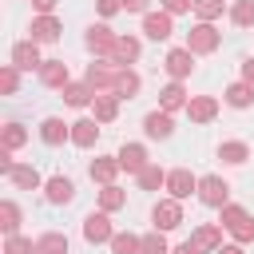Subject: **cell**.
I'll return each instance as SVG.
<instances>
[{"label":"cell","mask_w":254,"mask_h":254,"mask_svg":"<svg viewBox=\"0 0 254 254\" xmlns=\"http://www.w3.org/2000/svg\"><path fill=\"white\" fill-rule=\"evenodd\" d=\"M218 226H222V230H230L238 246L254 242V218H250V210H246V206H238V202H226V206L218 210Z\"/></svg>","instance_id":"obj_1"},{"label":"cell","mask_w":254,"mask_h":254,"mask_svg":"<svg viewBox=\"0 0 254 254\" xmlns=\"http://www.w3.org/2000/svg\"><path fill=\"white\" fill-rule=\"evenodd\" d=\"M119 64H111V60H95V64H87V75H83V83L95 91V95H111L115 91V79H119Z\"/></svg>","instance_id":"obj_2"},{"label":"cell","mask_w":254,"mask_h":254,"mask_svg":"<svg viewBox=\"0 0 254 254\" xmlns=\"http://www.w3.org/2000/svg\"><path fill=\"white\" fill-rule=\"evenodd\" d=\"M218 44H222V32L214 28V24H194L190 32H187V44L183 48H190L194 56H210V52H218Z\"/></svg>","instance_id":"obj_3"},{"label":"cell","mask_w":254,"mask_h":254,"mask_svg":"<svg viewBox=\"0 0 254 254\" xmlns=\"http://www.w3.org/2000/svg\"><path fill=\"white\" fill-rule=\"evenodd\" d=\"M198 202L222 210V206L230 202V183H226L222 175H202V179H198Z\"/></svg>","instance_id":"obj_4"},{"label":"cell","mask_w":254,"mask_h":254,"mask_svg":"<svg viewBox=\"0 0 254 254\" xmlns=\"http://www.w3.org/2000/svg\"><path fill=\"white\" fill-rule=\"evenodd\" d=\"M83 44H87V52H95V60H111V52H115L119 36H115L107 24H91V28H87V36H83Z\"/></svg>","instance_id":"obj_5"},{"label":"cell","mask_w":254,"mask_h":254,"mask_svg":"<svg viewBox=\"0 0 254 254\" xmlns=\"http://www.w3.org/2000/svg\"><path fill=\"white\" fill-rule=\"evenodd\" d=\"M151 222H155V230H175V226H183V202L179 198H159L155 202V210H151Z\"/></svg>","instance_id":"obj_6"},{"label":"cell","mask_w":254,"mask_h":254,"mask_svg":"<svg viewBox=\"0 0 254 254\" xmlns=\"http://www.w3.org/2000/svg\"><path fill=\"white\" fill-rule=\"evenodd\" d=\"M83 238H87L91 246H99V242H111V238H115L107 210H91V214L83 218Z\"/></svg>","instance_id":"obj_7"},{"label":"cell","mask_w":254,"mask_h":254,"mask_svg":"<svg viewBox=\"0 0 254 254\" xmlns=\"http://www.w3.org/2000/svg\"><path fill=\"white\" fill-rule=\"evenodd\" d=\"M143 36H147V40H171V36H175V16L163 12V8H159V12H147V16H143Z\"/></svg>","instance_id":"obj_8"},{"label":"cell","mask_w":254,"mask_h":254,"mask_svg":"<svg viewBox=\"0 0 254 254\" xmlns=\"http://www.w3.org/2000/svg\"><path fill=\"white\" fill-rule=\"evenodd\" d=\"M12 67H20V71H40V67H44V60H40V44H36V40H20V44H12Z\"/></svg>","instance_id":"obj_9"},{"label":"cell","mask_w":254,"mask_h":254,"mask_svg":"<svg viewBox=\"0 0 254 254\" xmlns=\"http://www.w3.org/2000/svg\"><path fill=\"white\" fill-rule=\"evenodd\" d=\"M163 67H167V75H171V79H179V83H183V79L194 71V52H190V48H171V52H167V60H163Z\"/></svg>","instance_id":"obj_10"},{"label":"cell","mask_w":254,"mask_h":254,"mask_svg":"<svg viewBox=\"0 0 254 254\" xmlns=\"http://www.w3.org/2000/svg\"><path fill=\"white\" fill-rule=\"evenodd\" d=\"M167 190H171V198H190V194H198V179L187 171V167H175V171H167Z\"/></svg>","instance_id":"obj_11"},{"label":"cell","mask_w":254,"mask_h":254,"mask_svg":"<svg viewBox=\"0 0 254 254\" xmlns=\"http://www.w3.org/2000/svg\"><path fill=\"white\" fill-rule=\"evenodd\" d=\"M44 198H48L52 206H67V202L75 198V183H71L67 175H52V179L44 183Z\"/></svg>","instance_id":"obj_12"},{"label":"cell","mask_w":254,"mask_h":254,"mask_svg":"<svg viewBox=\"0 0 254 254\" xmlns=\"http://www.w3.org/2000/svg\"><path fill=\"white\" fill-rule=\"evenodd\" d=\"M187 103H190V95H187V87H183L179 79H171V83L159 91V111H167V115L187 111Z\"/></svg>","instance_id":"obj_13"},{"label":"cell","mask_w":254,"mask_h":254,"mask_svg":"<svg viewBox=\"0 0 254 254\" xmlns=\"http://www.w3.org/2000/svg\"><path fill=\"white\" fill-rule=\"evenodd\" d=\"M119 171H123V167H119V159H115V155H95V159L87 163V175H91L99 187H111Z\"/></svg>","instance_id":"obj_14"},{"label":"cell","mask_w":254,"mask_h":254,"mask_svg":"<svg viewBox=\"0 0 254 254\" xmlns=\"http://www.w3.org/2000/svg\"><path fill=\"white\" fill-rule=\"evenodd\" d=\"M28 40H36V44H56L60 40V32H64V24L56 20V16H36L32 24H28Z\"/></svg>","instance_id":"obj_15"},{"label":"cell","mask_w":254,"mask_h":254,"mask_svg":"<svg viewBox=\"0 0 254 254\" xmlns=\"http://www.w3.org/2000/svg\"><path fill=\"white\" fill-rule=\"evenodd\" d=\"M115 159H119V167H123L127 175H139V171H143V167L151 163V159H147V147H143V143H123Z\"/></svg>","instance_id":"obj_16"},{"label":"cell","mask_w":254,"mask_h":254,"mask_svg":"<svg viewBox=\"0 0 254 254\" xmlns=\"http://www.w3.org/2000/svg\"><path fill=\"white\" fill-rule=\"evenodd\" d=\"M40 83L44 87H67L71 83V71H67V64L64 60H44V67H40Z\"/></svg>","instance_id":"obj_17"},{"label":"cell","mask_w":254,"mask_h":254,"mask_svg":"<svg viewBox=\"0 0 254 254\" xmlns=\"http://www.w3.org/2000/svg\"><path fill=\"white\" fill-rule=\"evenodd\" d=\"M187 115H190V123H210V119L218 115V99H214V95H190Z\"/></svg>","instance_id":"obj_18"},{"label":"cell","mask_w":254,"mask_h":254,"mask_svg":"<svg viewBox=\"0 0 254 254\" xmlns=\"http://www.w3.org/2000/svg\"><path fill=\"white\" fill-rule=\"evenodd\" d=\"M143 131H147V139H171V135H175V119H171L167 111H147Z\"/></svg>","instance_id":"obj_19"},{"label":"cell","mask_w":254,"mask_h":254,"mask_svg":"<svg viewBox=\"0 0 254 254\" xmlns=\"http://www.w3.org/2000/svg\"><path fill=\"white\" fill-rule=\"evenodd\" d=\"M40 139H44L48 147H60L64 139H71V123H64L60 115H48V119L40 123Z\"/></svg>","instance_id":"obj_20"},{"label":"cell","mask_w":254,"mask_h":254,"mask_svg":"<svg viewBox=\"0 0 254 254\" xmlns=\"http://www.w3.org/2000/svg\"><path fill=\"white\" fill-rule=\"evenodd\" d=\"M139 52H143V44H139L135 36H119V44H115V52H111V64L131 67V64L139 60Z\"/></svg>","instance_id":"obj_21"},{"label":"cell","mask_w":254,"mask_h":254,"mask_svg":"<svg viewBox=\"0 0 254 254\" xmlns=\"http://www.w3.org/2000/svg\"><path fill=\"white\" fill-rule=\"evenodd\" d=\"M95 139H99V123H95V119H75V123H71V143H75V147L87 151V147H95Z\"/></svg>","instance_id":"obj_22"},{"label":"cell","mask_w":254,"mask_h":254,"mask_svg":"<svg viewBox=\"0 0 254 254\" xmlns=\"http://www.w3.org/2000/svg\"><path fill=\"white\" fill-rule=\"evenodd\" d=\"M218 159L230 163V167H242V163L250 159V143H242V139H226V143H218Z\"/></svg>","instance_id":"obj_23"},{"label":"cell","mask_w":254,"mask_h":254,"mask_svg":"<svg viewBox=\"0 0 254 254\" xmlns=\"http://www.w3.org/2000/svg\"><path fill=\"white\" fill-rule=\"evenodd\" d=\"M190 238H194L202 250H210V254H218V250H222V226H218V222H202Z\"/></svg>","instance_id":"obj_24"},{"label":"cell","mask_w":254,"mask_h":254,"mask_svg":"<svg viewBox=\"0 0 254 254\" xmlns=\"http://www.w3.org/2000/svg\"><path fill=\"white\" fill-rule=\"evenodd\" d=\"M139 87H143V79H139V71H131V67H123L119 71V79H115V99H135L139 95Z\"/></svg>","instance_id":"obj_25"},{"label":"cell","mask_w":254,"mask_h":254,"mask_svg":"<svg viewBox=\"0 0 254 254\" xmlns=\"http://www.w3.org/2000/svg\"><path fill=\"white\" fill-rule=\"evenodd\" d=\"M222 99H226L230 107H238V111H242V107H250V103H254V83L238 79V83H230V87L222 91Z\"/></svg>","instance_id":"obj_26"},{"label":"cell","mask_w":254,"mask_h":254,"mask_svg":"<svg viewBox=\"0 0 254 254\" xmlns=\"http://www.w3.org/2000/svg\"><path fill=\"white\" fill-rule=\"evenodd\" d=\"M8 179H12V187H20V190H40V187H44L40 171H36V167H28V163H24V167L16 163V171H12Z\"/></svg>","instance_id":"obj_27"},{"label":"cell","mask_w":254,"mask_h":254,"mask_svg":"<svg viewBox=\"0 0 254 254\" xmlns=\"http://www.w3.org/2000/svg\"><path fill=\"white\" fill-rule=\"evenodd\" d=\"M107 246H111V254H139V250H143V238L131 234V230H115V238H111Z\"/></svg>","instance_id":"obj_28"},{"label":"cell","mask_w":254,"mask_h":254,"mask_svg":"<svg viewBox=\"0 0 254 254\" xmlns=\"http://www.w3.org/2000/svg\"><path fill=\"white\" fill-rule=\"evenodd\" d=\"M36 254H67V234L60 230H48L36 238Z\"/></svg>","instance_id":"obj_29"},{"label":"cell","mask_w":254,"mask_h":254,"mask_svg":"<svg viewBox=\"0 0 254 254\" xmlns=\"http://www.w3.org/2000/svg\"><path fill=\"white\" fill-rule=\"evenodd\" d=\"M64 103L67 107H87V103H95V91L87 83H67L64 87Z\"/></svg>","instance_id":"obj_30"},{"label":"cell","mask_w":254,"mask_h":254,"mask_svg":"<svg viewBox=\"0 0 254 254\" xmlns=\"http://www.w3.org/2000/svg\"><path fill=\"white\" fill-rule=\"evenodd\" d=\"M135 179H139V187H143V190H159V187H167V171H163L159 163H147Z\"/></svg>","instance_id":"obj_31"},{"label":"cell","mask_w":254,"mask_h":254,"mask_svg":"<svg viewBox=\"0 0 254 254\" xmlns=\"http://www.w3.org/2000/svg\"><path fill=\"white\" fill-rule=\"evenodd\" d=\"M91 111H95V123H111V119L119 115V99H115V95H95Z\"/></svg>","instance_id":"obj_32"},{"label":"cell","mask_w":254,"mask_h":254,"mask_svg":"<svg viewBox=\"0 0 254 254\" xmlns=\"http://www.w3.org/2000/svg\"><path fill=\"white\" fill-rule=\"evenodd\" d=\"M119 206H127V190H123V187H115V183H111V187H103V190H99V210H107V214H111V210H119Z\"/></svg>","instance_id":"obj_33"},{"label":"cell","mask_w":254,"mask_h":254,"mask_svg":"<svg viewBox=\"0 0 254 254\" xmlns=\"http://www.w3.org/2000/svg\"><path fill=\"white\" fill-rule=\"evenodd\" d=\"M0 230H4V238L20 230V206H16L12 198H4V202H0Z\"/></svg>","instance_id":"obj_34"},{"label":"cell","mask_w":254,"mask_h":254,"mask_svg":"<svg viewBox=\"0 0 254 254\" xmlns=\"http://www.w3.org/2000/svg\"><path fill=\"white\" fill-rule=\"evenodd\" d=\"M230 24L234 28H250L254 24V0H234L230 4Z\"/></svg>","instance_id":"obj_35"},{"label":"cell","mask_w":254,"mask_h":254,"mask_svg":"<svg viewBox=\"0 0 254 254\" xmlns=\"http://www.w3.org/2000/svg\"><path fill=\"white\" fill-rule=\"evenodd\" d=\"M222 12H226V4H222V0H194V16H198L202 24H214Z\"/></svg>","instance_id":"obj_36"},{"label":"cell","mask_w":254,"mask_h":254,"mask_svg":"<svg viewBox=\"0 0 254 254\" xmlns=\"http://www.w3.org/2000/svg\"><path fill=\"white\" fill-rule=\"evenodd\" d=\"M28 143V131L20 127V123H4V151H16V147H24Z\"/></svg>","instance_id":"obj_37"},{"label":"cell","mask_w":254,"mask_h":254,"mask_svg":"<svg viewBox=\"0 0 254 254\" xmlns=\"http://www.w3.org/2000/svg\"><path fill=\"white\" fill-rule=\"evenodd\" d=\"M139 254H171V246H167L163 230H151V234H143V250H139Z\"/></svg>","instance_id":"obj_38"},{"label":"cell","mask_w":254,"mask_h":254,"mask_svg":"<svg viewBox=\"0 0 254 254\" xmlns=\"http://www.w3.org/2000/svg\"><path fill=\"white\" fill-rule=\"evenodd\" d=\"M4 254H36V242L24 234H8L4 238Z\"/></svg>","instance_id":"obj_39"},{"label":"cell","mask_w":254,"mask_h":254,"mask_svg":"<svg viewBox=\"0 0 254 254\" xmlns=\"http://www.w3.org/2000/svg\"><path fill=\"white\" fill-rule=\"evenodd\" d=\"M16 87H20V67L8 64V67L0 71V91H4V95H16Z\"/></svg>","instance_id":"obj_40"},{"label":"cell","mask_w":254,"mask_h":254,"mask_svg":"<svg viewBox=\"0 0 254 254\" xmlns=\"http://www.w3.org/2000/svg\"><path fill=\"white\" fill-rule=\"evenodd\" d=\"M163 4V12H171V16H183V12H194V0H159Z\"/></svg>","instance_id":"obj_41"},{"label":"cell","mask_w":254,"mask_h":254,"mask_svg":"<svg viewBox=\"0 0 254 254\" xmlns=\"http://www.w3.org/2000/svg\"><path fill=\"white\" fill-rule=\"evenodd\" d=\"M171 254H206V250H202V246H198L194 238H187V242H179V246H175Z\"/></svg>","instance_id":"obj_42"},{"label":"cell","mask_w":254,"mask_h":254,"mask_svg":"<svg viewBox=\"0 0 254 254\" xmlns=\"http://www.w3.org/2000/svg\"><path fill=\"white\" fill-rule=\"evenodd\" d=\"M119 4H123V12H139V16H147V12H151V8H147L151 0H119Z\"/></svg>","instance_id":"obj_43"},{"label":"cell","mask_w":254,"mask_h":254,"mask_svg":"<svg viewBox=\"0 0 254 254\" xmlns=\"http://www.w3.org/2000/svg\"><path fill=\"white\" fill-rule=\"evenodd\" d=\"M95 4H99V16H115V12H123L119 0H95Z\"/></svg>","instance_id":"obj_44"},{"label":"cell","mask_w":254,"mask_h":254,"mask_svg":"<svg viewBox=\"0 0 254 254\" xmlns=\"http://www.w3.org/2000/svg\"><path fill=\"white\" fill-rule=\"evenodd\" d=\"M32 8H36L40 16H52V12H56V0H32Z\"/></svg>","instance_id":"obj_45"},{"label":"cell","mask_w":254,"mask_h":254,"mask_svg":"<svg viewBox=\"0 0 254 254\" xmlns=\"http://www.w3.org/2000/svg\"><path fill=\"white\" fill-rule=\"evenodd\" d=\"M242 79H246V83H254V56H250V60H242Z\"/></svg>","instance_id":"obj_46"},{"label":"cell","mask_w":254,"mask_h":254,"mask_svg":"<svg viewBox=\"0 0 254 254\" xmlns=\"http://www.w3.org/2000/svg\"><path fill=\"white\" fill-rule=\"evenodd\" d=\"M218 254H246V250H242V246H238V242H230V246H222V250H218Z\"/></svg>","instance_id":"obj_47"}]
</instances>
